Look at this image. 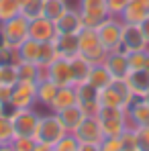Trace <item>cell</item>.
<instances>
[{
  "label": "cell",
  "mask_w": 149,
  "mask_h": 151,
  "mask_svg": "<svg viewBox=\"0 0 149 151\" xmlns=\"http://www.w3.org/2000/svg\"><path fill=\"white\" fill-rule=\"evenodd\" d=\"M66 133H70V131L63 127L59 114L53 112V110H47L45 114H41L39 125H37V133H35L37 145H35V151H53L55 143Z\"/></svg>",
  "instance_id": "6da1fadb"
},
{
  "label": "cell",
  "mask_w": 149,
  "mask_h": 151,
  "mask_svg": "<svg viewBox=\"0 0 149 151\" xmlns=\"http://www.w3.org/2000/svg\"><path fill=\"white\" fill-rule=\"evenodd\" d=\"M135 100L131 94L125 78H114L106 88L100 90V106H117V108H129Z\"/></svg>",
  "instance_id": "7a4b0ae2"
},
{
  "label": "cell",
  "mask_w": 149,
  "mask_h": 151,
  "mask_svg": "<svg viewBox=\"0 0 149 151\" xmlns=\"http://www.w3.org/2000/svg\"><path fill=\"white\" fill-rule=\"evenodd\" d=\"M96 116H98V121H100L104 137H121V133L129 127V116H127V110L125 108L100 106Z\"/></svg>",
  "instance_id": "3957f363"
},
{
  "label": "cell",
  "mask_w": 149,
  "mask_h": 151,
  "mask_svg": "<svg viewBox=\"0 0 149 151\" xmlns=\"http://www.w3.org/2000/svg\"><path fill=\"white\" fill-rule=\"evenodd\" d=\"M78 43H80V53H82L84 57H88L92 63L104 61V57L108 55L106 47L100 43V37H98V31H96V29L84 27V29L78 33Z\"/></svg>",
  "instance_id": "277c9868"
},
{
  "label": "cell",
  "mask_w": 149,
  "mask_h": 151,
  "mask_svg": "<svg viewBox=\"0 0 149 151\" xmlns=\"http://www.w3.org/2000/svg\"><path fill=\"white\" fill-rule=\"evenodd\" d=\"M8 116L14 129V137H33L35 139L41 112H37L35 108H14Z\"/></svg>",
  "instance_id": "5b68a950"
},
{
  "label": "cell",
  "mask_w": 149,
  "mask_h": 151,
  "mask_svg": "<svg viewBox=\"0 0 149 151\" xmlns=\"http://www.w3.org/2000/svg\"><path fill=\"white\" fill-rule=\"evenodd\" d=\"M96 31H98L100 43L106 47V51H114L121 47V33H123V21H121V17L108 14L98 25Z\"/></svg>",
  "instance_id": "8992f818"
},
{
  "label": "cell",
  "mask_w": 149,
  "mask_h": 151,
  "mask_svg": "<svg viewBox=\"0 0 149 151\" xmlns=\"http://www.w3.org/2000/svg\"><path fill=\"white\" fill-rule=\"evenodd\" d=\"M0 31L4 35L6 45L21 47V43L29 39V21H27L23 14H17V17L0 23Z\"/></svg>",
  "instance_id": "52a82bcc"
},
{
  "label": "cell",
  "mask_w": 149,
  "mask_h": 151,
  "mask_svg": "<svg viewBox=\"0 0 149 151\" xmlns=\"http://www.w3.org/2000/svg\"><path fill=\"white\" fill-rule=\"evenodd\" d=\"M78 8L82 12V23L88 29H98V25L108 17L106 0H80Z\"/></svg>",
  "instance_id": "ba28073f"
},
{
  "label": "cell",
  "mask_w": 149,
  "mask_h": 151,
  "mask_svg": "<svg viewBox=\"0 0 149 151\" xmlns=\"http://www.w3.org/2000/svg\"><path fill=\"white\" fill-rule=\"evenodd\" d=\"M37 102V82H27L19 80L12 86V96H10V106L12 108H35Z\"/></svg>",
  "instance_id": "9c48e42d"
},
{
  "label": "cell",
  "mask_w": 149,
  "mask_h": 151,
  "mask_svg": "<svg viewBox=\"0 0 149 151\" xmlns=\"http://www.w3.org/2000/svg\"><path fill=\"white\" fill-rule=\"evenodd\" d=\"M121 51L133 53V51H145L149 49V41L145 39L141 27L135 23H123V33H121Z\"/></svg>",
  "instance_id": "30bf717a"
},
{
  "label": "cell",
  "mask_w": 149,
  "mask_h": 151,
  "mask_svg": "<svg viewBox=\"0 0 149 151\" xmlns=\"http://www.w3.org/2000/svg\"><path fill=\"white\" fill-rule=\"evenodd\" d=\"M76 94H78V104L84 110L86 116H96L100 110V90L94 88L90 82H80L76 84Z\"/></svg>",
  "instance_id": "8fae6325"
},
{
  "label": "cell",
  "mask_w": 149,
  "mask_h": 151,
  "mask_svg": "<svg viewBox=\"0 0 149 151\" xmlns=\"http://www.w3.org/2000/svg\"><path fill=\"white\" fill-rule=\"evenodd\" d=\"M74 135H76V139H78V143L102 145V141H104V133H102V127H100L98 116H84L82 123L78 125V129L74 131Z\"/></svg>",
  "instance_id": "7c38bea8"
},
{
  "label": "cell",
  "mask_w": 149,
  "mask_h": 151,
  "mask_svg": "<svg viewBox=\"0 0 149 151\" xmlns=\"http://www.w3.org/2000/svg\"><path fill=\"white\" fill-rule=\"evenodd\" d=\"M45 70V78H49L51 82H55L57 86H76L74 72L70 65V59L66 57H57L51 65L43 68Z\"/></svg>",
  "instance_id": "4fadbf2b"
},
{
  "label": "cell",
  "mask_w": 149,
  "mask_h": 151,
  "mask_svg": "<svg viewBox=\"0 0 149 151\" xmlns=\"http://www.w3.org/2000/svg\"><path fill=\"white\" fill-rule=\"evenodd\" d=\"M84 29L82 23V12L80 8H68L57 21H55V31L57 35H78L80 31Z\"/></svg>",
  "instance_id": "5bb4252c"
},
{
  "label": "cell",
  "mask_w": 149,
  "mask_h": 151,
  "mask_svg": "<svg viewBox=\"0 0 149 151\" xmlns=\"http://www.w3.org/2000/svg\"><path fill=\"white\" fill-rule=\"evenodd\" d=\"M57 35L55 31V23L49 21L47 17H37L29 21V37L43 43V41H53Z\"/></svg>",
  "instance_id": "9a60e30c"
},
{
  "label": "cell",
  "mask_w": 149,
  "mask_h": 151,
  "mask_svg": "<svg viewBox=\"0 0 149 151\" xmlns=\"http://www.w3.org/2000/svg\"><path fill=\"white\" fill-rule=\"evenodd\" d=\"M125 82L135 98H145V94L149 92V70L147 68L129 70L125 76Z\"/></svg>",
  "instance_id": "2e32d148"
},
{
  "label": "cell",
  "mask_w": 149,
  "mask_h": 151,
  "mask_svg": "<svg viewBox=\"0 0 149 151\" xmlns=\"http://www.w3.org/2000/svg\"><path fill=\"white\" fill-rule=\"evenodd\" d=\"M104 65L108 68V72L112 74V78H125L129 68V53H125L121 49L108 51V55L104 57Z\"/></svg>",
  "instance_id": "e0dca14e"
},
{
  "label": "cell",
  "mask_w": 149,
  "mask_h": 151,
  "mask_svg": "<svg viewBox=\"0 0 149 151\" xmlns=\"http://www.w3.org/2000/svg\"><path fill=\"white\" fill-rule=\"evenodd\" d=\"M129 125L133 127H149V102L145 98H135L127 108Z\"/></svg>",
  "instance_id": "ac0fdd59"
},
{
  "label": "cell",
  "mask_w": 149,
  "mask_h": 151,
  "mask_svg": "<svg viewBox=\"0 0 149 151\" xmlns=\"http://www.w3.org/2000/svg\"><path fill=\"white\" fill-rule=\"evenodd\" d=\"M72 104H78V94H76V86H59L55 98L51 100V104L47 106V110H53V112H59Z\"/></svg>",
  "instance_id": "d6986e66"
},
{
  "label": "cell",
  "mask_w": 149,
  "mask_h": 151,
  "mask_svg": "<svg viewBox=\"0 0 149 151\" xmlns=\"http://www.w3.org/2000/svg\"><path fill=\"white\" fill-rule=\"evenodd\" d=\"M55 47L59 57H66V59H72L74 55L80 53V43H78V35H55L53 39Z\"/></svg>",
  "instance_id": "ffe728a7"
},
{
  "label": "cell",
  "mask_w": 149,
  "mask_h": 151,
  "mask_svg": "<svg viewBox=\"0 0 149 151\" xmlns=\"http://www.w3.org/2000/svg\"><path fill=\"white\" fill-rule=\"evenodd\" d=\"M112 80H114V78L108 72V68L104 65V61H100V63H92V70H90V76H88L86 82H90L94 88L102 90V88H106Z\"/></svg>",
  "instance_id": "44dd1931"
},
{
  "label": "cell",
  "mask_w": 149,
  "mask_h": 151,
  "mask_svg": "<svg viewBox=\"0 0 149 151\" xmlns=\"http://www.w3.org/2000/svg\"><path fill=\"white\" fill-rule=\"evenodd\" d=\"M57 114H59V119H61L63 127H66L70 133H74L76 129H78V125L82 123V119L86 116V114H84V110L80 108V104H72V106H68V108L59 110Z\"/></svg>",
  "instance_id": "7402d4cb"
},
{
  "label": "cell",
  "mask_w": 149,
  "mask_h": 151,
  "mask_svg": "<svg viewBox=\"0 0 149 151\" xmlns=\"http://www.w3.org/2000/svg\"><path fill=\"white\" fill-rule=\"evenodd\" d=\"M57 90H59V86H57L55 82H51L49 78H41V80L37 82V102L47 108L51 104V100L55 98Z\"/></svg>",
  "instance_id": "603a6c76"
},
{
  "label": "cell",
  "mask_w": 149,
  "mask_h": 151,
  "mask_svg": "<svg viewBox=\"0 0 149 151\" xmlns=\"http://www.w3.org/2000/svg\"><path fill=\"white\" fill-rule=\"evenodd\" d=\"M70 65H72V72H74L76 84H80V82H86V80H88L90 70H92V61H90L88 57H84L82 53H78V55H74V57L70 59Z\"/></svg>",
  "instance_id": "cb8c5ba5"
},
{
  "label": "cell",
  "mask_w": 149,
  "mask_h": 151,
  "mask_svg": "<svg viewBox=\"0 0 149 151\" xmlns=\"http://www.w3.org/2000/svg\"><path fill=\"white\" fill-rule=\"evenodd\" d=\"M147 12L149 10L145 6H141L139 2H133V0H131V2L127 4V8L121 12V21H123V23H135V25H139V23L147 17Z\"/></svg>",
  "instance_id": "d4e9b609"
},
{
  "label": "cell",
  "mask_w": 149,
  "mask_h": 151,
  "mask_svg": "<svg viewBox=\"0 0 149 151\" xmlns=\"http://www.w3.org/2000/svg\"><path fill=\"white\" fill-rule=\"evenodd\" d=\"M17 70H19V80H27V82H39L41 80V65L35 61L21 59L17 63Z\"/></svg>",
  "instance_id": "484cf974"
},
{
  "label": "cell",
  "mask_w": 149,
  "mask_h": 151,
  "mask_svg": "<svg viewBox=\"0 0 149 151\" xmlns=\"http://www.w3.org/2000/svg\"><path fill=\"white\" fill-rule=\"evenodd\" d=\"M68 8H70L68 0H43V17H47L53 23H55Z\"/></svg>",
  "instance_id": "4316f807"
},
{
  "label": "cell",
  "mask_w": 149,
  "mask_h": 151,
  "mask_svg": "<svg viewBox=\"0 0 149 151\" xmlns=\"http://www.w3.org/2000/svg\"><path fill=\"white\" fill-rule=\"evenodd\" d=\"M12 139H14V129L10 123V116L2 112L0 114V149H8Z\"/></svg>",
  "instance_id": "83f0119b"
},
{
  "label": "cell",
  "mask_w": 149,
  "mask_h": 151,
  "mask_svg": "<svg viewBox=\"0 0 149 151\" xmlns=\"http://www.w3.org/2000/svg\"><path fill=\"white\" fill-rule=\"evenodd\" d=\"M19 51H21V59H25V61H35V63H37V61H39V51H41V43L29 37L27 41H23V43H21Z\"/></svg>",
  "instance_id": "f1b7e54d"
},
{
  "label": "cell",
  "mask_w": 149,
  "mask_h": 151,
  "mask_svg": "<svg viewBox=\"0 0 149 151\" xmlns=\"http://www.w3.org/2000/svg\"><path fill=\"white\" fill-rule=\"evenodd\" d=\"M59 57V53H57V47H55V43L53 41H43L41 43V51H39V65L41 68H47L51 65L55 59Z\"/></svg>",
  "instance_id": "f546056e"
},
{
  "label": "cell",
  "mask_w": 149,
  "mask_h": 151,
  "mask_svg": "<svg viewBox=\"0 0 149 151\" xmlns=\"http://www.w3.org/2000/svg\"><path fill=\"white\" fill-rule=\"evenodd\" d=\"M21 14L25 17L27 21L43 17V0H27L25 4L21 6Z\"/></svg>",
  "instance_id": "4dcf8cb0"
},
{
  "label": "cell",
  "mask_w": 149,
  "mask_h": 151,
  "mask_svg": "<svg viewBox=\"0 0 149 151\" xmlns=\"http://www.w3.org/2000/svg\"><path fill=\"white\" fill-rule=\"evenodd\" d=\"M19 82V70L14 63H4L0 65V84L4 86H14Z\"/></svg>",
  "instance_id": "1f68e13d"
},
{
  "label": "cell",
  "mask_w": 149,
  "mask_h": 151,
  "mask_svg": "<svg viewBox=\"0 0 149 151\" xmlns=\"http://www.w3.org/2000/svg\"><path fill=\"white\" fill-rule=\"evenodd\" d=\"M121 141H123V151H139V145H137V131L135 127L129 125L121 133Z\"/></svg>",
  "instance_id": "d6a6232c"
},
{
  "label": "cell",
  "mask_w": 149,
  "mask_h": 151,
  "mask_svg": "<svg viewBox=\"0 0 149 151\" xmlns=\"http://www.w3.org/2000/svg\"><path fill=\"white\" fill-rule=\"evenodd\" d=\"M17 14H21L17 0H0V23L12 19V17H17Z\"/></svg>",
  "instance_id": "836d02e7"
},
{
  "label": "cell",
  "mask_w": 149,
  "mask_h": 151,
  "mask_svg": "<svg viewBox=\"0 0 149 151\" xmlns=\"http://www.w3.org/2000/svg\"><path fill=\"white\" fill-rule=\"evenodd\" d=\"M21 61V51L19 47H12V45H2L0 47V65L4 63H19Z\"/></svg>",
  "instance_id": "e575fe53"
},
{
  "label": "cell",
  "mask_w": 149,
  "mask_h": 151,
  "mask_svg": "<svg viewBox=\"0 0 149 151\" xmlns=\"http://www.w3.org/2000/svg\"><path fill=\"white\" fill-rule=\"evenodd\" d=\"M78 149H80V143H78L74 133H66L53 147V151H78Z\"/></svg>",
  "instance_id": "d590c367"
},
{
  "label": "cell",
  "mask_w": 149,
  "mask_h": 151,
  "mask_svg": "<svg viewBox=\"0 0 149 151\" xmlns=\"http://www.w3.org/2000/svg\"><path fill=\"white\" fill-rule=\"evenodd\" d=\"M35 145H37V141L33 137H14L8 149H12V151H35Z\"/></svg>",
  "instance_id": "8d00e7d4"
},
{
  "label": "cell",
  "mask_w": 149,
  "mask_h": 151,
  "mask_svg": "<svg viewBox=\"0 0 149 151\" xmlns=\"http://www.w3.org/2000/svg\"><path fill=\"white\" fill-rule=\"evenodd\" d=\"M145 61H147V49L129 53V68H131V70H141V68H145Z\"/></svg>",
  "instance_id": "74e56055"
},
{
  "label": "cell",
  "mask_w": 149,
  "mask_h": 151,
  "mask_svg": "<svg viewBox=\"0 0 149 151\" xmlns=\"http://www.w3.org/2000/svg\"><path fill=\"white\" fill-rule=\"evenodd\" d=\"M139 151H149V127H135Z\"/></svg>",
  "instance_id": "f35d334b"
},
{
  "label": "cell",
  "mask_w": 149,
  "mask_h": 151,
  "mask_svg": "<svg viewBox=\"0 0 149 151\" xmlns=\"http://www.w3.org/2000/svg\"><path fill=\"white\" fill-rule=\"evenodd\" d=\"M129 2H131V0H106L108 14H112V17H121V12L127 8Z\"/></svg>",
  "instance_id": "ab89813d"
},
{
  "label": "cell",
  "mask_w": 149,
  "mask_h": 151,
  "mask_svg": "<svg viewBox=\"0 0 149 151\" xmlns=\"http://www.w3.org/2000/svg\"><path fill=\"white\" fill-rule=\"evenodd\" d=\"M100 149L102 151H123V141H121V137H104Z\"/></svg>",
  "instance_id": "60d3db41"
},
{
  "label": "cell",
  "mask_w": 149,
  "mask_h": 151,
  "mask_svg": "<svg viewBox=\"0 0 149 151\" xmlns=\"http://www.w3.org/2000/svg\"><path fill=\"white\" fill-rule=\"evenodd\" d=\"M10 96H12V86L0 84V104H2V108L10 104Z\"/></svg>",
  "instance_id": "b9f144b4"
},
{
  "label": "cell",
  "mask_w": 149,
  "mask_h": 151,
  "mask_svg": "<svg viewBox=\"0 0 149 151\" xmlns=\"http://www.w3.org/2000/svg\"><path fill=\"white\" fill-rule=\"evenodd\" d=\"M139 27H141V31H143V35H145V39L149 41V12H147V17L139 23Z\"/></svg>",
  "instance_id": "7bdbcfd3"
},
{
  "label": "cell",
  "mask_w": 149,
  "mask_h": 151,
  "mask_svg": "<svg viewBox=\"0 0 149 151\" xmlns=\"http://www.w3.org/2000/svg\"><path fill=\"white\" fill-rule=\"evenodd\" d=\"M78 151H100V145H94V143H80V149Z\"/></svg>",
  "instance_id": "ee69618b"
},
{
  "label": "cell",
  "mask_w": 149,
  "mask_h": 151,
  "mask_svg": "<svg viewBox=\"0 0 149 151\" xmlns=\"http://www.w3.org/2000/svg\"><path fill=\"white\" fill-rule=\"evenodd\" d=\"M145 68L149 70V49H147V61H145Z\"/></svg>",
  "instance_id": "f6af8a7d"
},
{
  "label": "cell",
  "mask_w": 149,
  "mask_h": 151,
  "mask_svg": "<svg viewBox=\"0 0 149 151\" xmlns=\"http://www.w3.org/2000/svg\"><path fill=\"white\" fill-rule=\"evenodd\" d=\"M145 100H147V102H149V92H147V94H145Z\"/></svg>",
  "instance_id": "bcb514c9"
},
{
  "label": "cell",
  "mask_w": 149,
  "mask_h": 151,
  "mask_svg": "<svg viewBox=\"0 0 149 151\" xmlns=\"http://www.w3.org/2000/svg\"><path fill=\"white\" fill-rule=\"evenodd\" d=\"M0 114H2V104H0Z\"/></svg>",
  "instance_id": "7dc6e473"
}]
</instances>
